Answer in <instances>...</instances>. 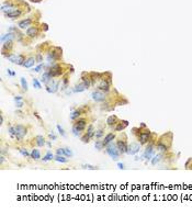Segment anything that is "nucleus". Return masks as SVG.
<instances>
[{"instance_id": "nucleus-12", "label": "nucleus", "mask_w": 192, "mask_h": 214, "mask_svg": "<svg viewBox=\"0 0 192 214\" xmlns=\"http://www.w3.org/2000/svg\"><path fill=\"white\" fill-rule=\"evenodd\" d=\"M113 138H114V134H113V133H109V134L104 137V140H103V145H104V146L109 145V144L113 141Z\"/></svg>"}, {"instance_id": "nucleus-20", "label": "nucleus", "mask_w": 192, "mask_h": 214, "mask_svg": "<svg viewBox=\"0 0 192 214\" xmlns=\"http://www.w3.org/2000/svg\"><path fill=\"white\" fill-rule=\"evenodd\" d=\"M24 56L23 55H16V63L14 64L16 65H23L24 64Z\"/></svg>"}, {"instance_id": "nucleus-24", "label": "nucleus", "mask_w": 192, "mask_h": 214, "mask_svg": "<svg viewBox=\"0 0 192 214\" xmlns=\"http://www.w3.org/2000/svg\"><path fill=\"white\" fill-rule=\"evenodd\" d=\"M13 38V34L12 33H8V34H6L4 36H2L1 37V41L2 42H4V41H11Z\"/></svg>"}, {"instance_id": "nucleus-34", "label": "nucleus", "mask_w": 192, "mask_h": 214, "mask_svg": "<svg viewBox=\"0 0 192 214\" xmlns=\"http://www.w3.org/2000/svg\"><path fill=\"white\" fill-rule=\"evenodd\" d=\"M160 158H161V155H157V156H155V158L153 159V161H151V164L153 165H156L158 161L160 160Z\"/></svg>"}, {"instance_id": "nucleus-14", "label": "nucleus", "mask_w": 192, "mask_h": 214, "mask_svg": "<svg viewBox=\"0 0 192 214\" xmlns=\"http://www.w3.org/2000/svg\"><path fill=\"white\" fill-rule=\"evenodd\" d=\"M31 24V19H26V20H23L21 22L19 23V28L20 29H25L28 26Z\"/></svg>"}, {"instance_id": "nucleus-11", "label": "nucleus", "mask_w": 192, "mask_h": 214, "mask_svg": "<svg viewBox=\"0 0 192 214\" xmlns=\"http://www.w3.org/2000/svg\"><path fill=\"white\" fill-rule=\"evenodd\" d=\"M36 62V58H34V57H30L29 59H26L25 62H24V64H23V66L25 68H31L34 65V63Z\"/></svg>"}, {"instance_id": "nucleus-38", "label": "nucleus", "mask_w": 192, "mask_h": 214, "mask_svg": "<svg viewBox=\"0 0 192 214\" xmlns=\"http://www.w3.org/2000/svg\"><path fill=\"white\" fill-rule=\"evenodd\" d=\"M157 147H158V148H159V149L161 150V152H163V150H166V149H167V146H166V145H163L161 143L158 144V145H157Z\"/></svg>"}, {"instance_id": "nucleus-27", "label": "nucleus", "mask_w": 192, "mask_h": 214, "mask_svg": "<svg viewBox=\"0 0 192 214\" xmlns=\"http://www.w3.org/2000/svg\"><path fill=\"white\" fill-rule=\"evenodd\" d=\"M20 81H21V85H22V88H23V90L24 91H26L28 90V82H26V80H25V78H21L20 79Z\"/></svg>"}, {"instance_id": "nucleus-36", "label": "nucleus", "mask_w": 192, "mask_h": 214, "mask_svg": "<svg viewBox=\"0 0 192 214\" xmlns=\"http://www.w3.org/2000/svg\"><path fill=\"white\" fill-rule=\"evenodd\" d=\"M33 86L35 87L36 89H40V88H41V85H40L37 79H33Z\"/></svg>"}, {"instance_id": "nucleus-43", "label": "nucleus", "mask_w": 192, "mask_h": 214, "mask_svg": "<svg viewBox=\"0 0 192 214\" xmlns=\"http://www.w3.org/2000/svg\"><path fill=\"white\" fill-rule=\"evenodd\" d=\"M102 134H103V131H102V130H99V131L97 132V134H96V137H97V138H99L100 136H102Z\"/></svg>"}, {"instance_id": "nucleus-44", "label": "nucleus", "mask_w": 192, "mask_h": 214, "mask_svg": "<svg viewBox=\"0 0 192 214\" xmlns=\"http://www.w3.org/2000/svg\"><path fill=\"white\" fill-rule=\"evenodd\" d=\"M42 61H43V57H42L41 54H38L37 56H36V62H37V63H41Z\"/></svg>"}, {"instance_id": "nucleus-9", "label": "nucleus", "mask_w": 192, "mask_h": 214, "mask_svg": "<svg viewBox=\"0 0 192 214\" xmlns=\"http://www.w3.org/2000/svg\"><path fill=\"white\" fill-rule=\"evenodd\" d=\"M42 82L45 83V85H48V82L52 80V76L49 75V73L48 71H46V73L43 74V76H42Z\"/></svg>"}, {"instance_id": "nucleus-42", "label": "nucleus", "mask_w": 192, "mask_h": 214, "mask_svg": "<svg viewBox=\"0 0 192 214\" xmlns=\"http://www.w3.org/2000/svg\"><path fill=\"white\" fill-rule=\"evenodd\" d=\"M43 67H44L43 65H38L37 67H36V68H34L33 70H34V71H36V73H40V71H41L42 69H43Z\"/></svg>"}, {"instance_id": "nucleus-49", "label": "nucleus", "mask_w": 192, "mask_h": 214, "mask_svg": "<svg viewBox=\"0 0 192 214\" xmlns=\"http://www.w3.org/2000/svg\"><path fill=\"white\" fill-rule=\"evenodd\" d=\"M49 137H51L52 140H54V141H55V140H56V136H55L54 134H49Z\"/></svg>"}, {"instance_id": "nucleus-18", "label": "nucleus", "mask_w": 192, "mask_h": 214, "mask_svg": "<svg viewBox=\"0 0 192 214\" xmlns=\"http://www.w3.org/2000/svg\"><path fill=\"white\" fill-rule=\"evenodd\" d=\"M21 16V11L20 10H14V11H12V12H10L7 14V16L8 18H18V16Z\"/></svg>"}, {"instance_id": "nucleus-48", "label": "nucleus", "mask_w": 192, "mask_h": 214, "mask_svg": "<svg viewBox=\"0 0 192 214\" xmlns=\"http://www.w3.org/2000/svg\"><path fill=\"white\" fill-rule=\"evenodd\" d=\"M118 168H120V169H123V168H124L123 164H121V163H118Z\"/></svg>"}, {"instance_id": "nucleus-45", "label": "nucleus", "mask_w": 192, "mask_h": 214, "mask_svg": "<svg viewBox=\"0 0 192 214\" xmlns=\"http://www.w3.org/2000/svg\"><path fill=\"white\" fill-rule=\"evenodd\" d=\"M16 107H18V108H21V107L23 106L22 100H21V101H16Z\"/></svg>"}, {"instance_id": "nucleus-21", "label": "nucleus", "mask_w": 192, "mask_h": 214, "mask_svg": "<svg viewBox=\"0 0 192 214\" xmlns=\"http://www.w3.org/2000/svg\"><path fill=\"white\" fill-rule=\"evenodd\" d=\"M11 46H12V41H6V43L2 46V53H4L6 49H10Z\"/></svg>"}, {"instance_id": "nucleus-23", "label": "nucleus", "mask_w": 192, "mask_h": 214, "mask_svg": "<svg viewBox=\"0 0 192 214\" xmlns=\"http://www.w3.org/2000/svg\"><path fill=\"white\" fill-rule=\"evenodd\" d=\"M31 157H32L33 159H38L40 157H41V155H40V152H38L37 149H33L32 153H31Z\"/></svg>"}, {"instance_id": "nucleus-16", "label": "nucleus", "mask_w": 192, "mask_h": 214, "mask_svg": "<svg viewBox=\"0 0 192 214\" xmlns=\"http://www.w3.org/2000/svg\"><path fill=\"white\" fill-rule=\"evenodd\" d=\"M35 141H36V144H37V146H40V147H43V146L45 145V140H44V137H43V136H41V135L36 136Z\"/></svg>"}, {"instance_id": "nucleus-17", "label": "nucleus", "mask_w": 192, "mask_h": 214, "mask_svg": "<svg viewBox=\"0 0 192 214\" xmlns=\"http://www.w3.org/2000/svg\"><path fill=\"white\" fill-rule=\"evenodd\" d=\"M153 146H148L147 148H146V150H145V154H144V157L146 158V159H149L151 156V154H153Z\"/></svg>"}, {"instance_id": "nucleus-41", "label": "nucleus", "mask_w": 192, "mask_h": 214, "mask_svg": "<svg viewBox=\"0 0 192 214\" xmlns=\"http://www.w3.org/2000/svg\"><path fill=\"white\" fill-rule=\"evenodd\" d=\"M20 153L22 154L23 156H25V157L29 156V153H28V152H26V149H24V148H21V149H20Z\"/></svg>"}, {"instance_id": "nucleus-31", "label": "nucleus", "mask_w": 192, "mask_h": 214, "mask_svg": "<svg viewBox=\"0 0 192 214\" xmlns=\"http://www.w3.org/2000/svg\"><path fill=\"white\" fill-rule=\"evenodd\" d=\"M51 159H53V154H52L51 152H48V153L46 154V156L43 158V160H44V161H46V160H51Z\"/></svg>"}, {"instance_id": "nucleus-30", "label": "nucleus", "mask_w": 192, "mask_h": 214, "mask_svg": "<svg viewBox=\"0 0 192 214\" xmlns=\"http://www.w3.org/2000/svg\"><path fill=\"white\" fill-rule=\"evenodd\" d=\"M86 134H88L90 137H92V136H93V134H94V131H93V126H92V125H90V126H89V128H88V131H87Z\"/></svg>"}, {"instance_id": "nucleus-37", "label": "nucleus", "mask_w": 192, "mask_h": 214, "mask_svg": "<svg viewBox=\"0 0 192 214\" xmlns=\"http://www.w3.org/2000/svg\"><path fill=\"white\" fill-rule=\"evenodd\" d=\"M82 168H85V169H92V170L97 169V167L91 166V165H83V166H82Z\"/></svg>"}, {"instance_id": "nucleus-32", "label": "nucleus", "mask_w": 192, "mask_h": 214, "mask_svg": "<svg viewBox=\"0 0 192 214\" xmlns=\"http://www.w3.org/2000/svg\"><path fill=\"white\" fill-rule=\"evenodd\" d=\"M80 130L78 128H77L76 125H74V128H73V133H74V135H76V136H78V135L80 134Z\"/></svg>"}, {"instance_id": "nucleus-51", "label": "nucleus", "mask_w": 192, "mask_h": 214, "mask_svg": "<svg viewBox=\"0 0 192 214\" xmlns=\"http://www.w3.org/2000/svg\"><path fill=\"white\" fill-rule=\"evenodd\" d=\"M34 115H35V116H36V118L38 119V120H41V118H40V116H38V114H37V113H36V112H35V113H34Z\"/></svg>"}, {"instance_id": "nucleus-25", "label": "nucleus", "mask_w": 192, "mask_h": 214, "mask_svg": "<svg viewBox=\"0 0 192 214\" xmlns=\"http://www.w3.org/2000/svg\"><path fill=\"white\" fill-rule=\"evenodd\" d=\"M80 114H81V111H80V110H76V111H74L70 114V119L71 120H75V119H77Z\"/></svg>"}, {"instance_id": "nucleus-19", "label": "nucleus", "mask_w": 192, "mask_h": 214, "mask_svg": "<svg viewBox=\"0 0 192 214\" xmlns=\"http://www.w3.org/2000/svg\"><path fill=\"white\" fill-rule=\"evenodd\" d=\"M76 126L79 128L80 131H83L85 128H86V121H85V120H80V121H78L76 123Z\"/></svg>"}, {"instance_id": "nucleus-8", "label": "nucleus", "mask_w": 192, "mask_h": 214, "mask_svg": "<svg viewBox=\"0 0 192 214\" xmlns=\"http://www.w3.org/2000/svg\"><path fill=\"white\" fill-rule=\"evenodd\" d=\"M116 146H118V149L120 153H126V150H127V146H126V144L125 142H122V141H118V144H116Z\"/></svg>"}, {"instance_id": "nucleus-46", "label": "nucleus", "mask_w": 192, "mask_h": 214, "mask_svg": "<svg viewBox=\"0 0 192 214\" xmlns=\"http://www.w3.org/2000/svg\"><path fill=\"white\" fill-rule=\"evenodd\" d=\"M57 155H64V149H57Z\"/></svg>"}, {"instance_id": "nucleus-26", "label": "nucleus", "mask_w": 192, "mask_h": 214, "mask_svg": "<svg viewBox=\"0 0 192 214\" xmlns=\"http://www.w3.org/2000/svg\"><path fill=\"white\" fill-rule=\"evenodd\" d=\"M55 160H56V161H59V163H67L68 161L67 158H65V157L61 156V155H57V156L55 157Z\"/></svg>"}, {"instance_id": "nucleus-33", "label": "nucleus", "mask_w": 192, "mask_h": 214, "mask_svg": "<svg viewBox=\"0 0 192 214\" xmlns=\"http://www.w3.org/2000/svg\"><path fill=\"white\" fill-rule=\"evenodd\" d=\"M82 80H83V85L88 88V87L90 86V81H89V78H87V77H82Z\"/></svg>"}, {"instance_id": "nucleus-13", "label": "nucleus", "mask_w": 192, "mask_h": 214, "mask_svg": "<svg viewBox=\"0 0 192 214\" xmlns=\"http://www.w3.org/2000/svg\"><path fill=\"white\" fill-rule=\"evenodd\" d=\"M148 137H149V132H144V133H142L141 135H139V141H141L142 144L146 143V142L148 141Z\"/></svg>"}, {"instance_id": "nucleus-50", "label": "nucleus", "mask_w": 192, "mask_h": 214, "mask_svg": "<svg viewBox=\"0 0 192 214\" xmlns=\"http://www.w3.org/2000/svg\"><path fill=\"white\" fill-rule=\"evenodd\" d=\"M0 158H1V159H0V160H1V164H2L3 161H4V157H3V156H1V157H0Z\"/></svg>"}, {"instance_id": "nucleus-7", "label": "nucleus", "mask_w": 192, "mask_h": 214, "mask_svg": "<svg viewBox=\"0 0 192 214\" xmlns=\"http://www.w3.org/2000/svg\"><path fill=\"white\" fill-rule=\"evenodd\" d=\"M1 10H2V12H4L6 14H8V13L12 12V11H14V10H16V9L12 6V4H10V3H6V4H3V6L1 7Z\"/></svg>"}, {"instance_id": "nucleus-6", "label": "nucleus", "mask_w": 192, "mask_h": 214, "mask_svg": "<svg viewBox=\"0 0 192 214\" xmlns=\"http://www.w3.org/2000/svg\"><path fill=\"white\" fill-rule=\"evenodd\" d=\"M109 88H110V82H109V81H108L106 79L101 80V82L99 83V89L101 90V91L108 92V91H109Z\"/></svg>"}, {"instance_id": "nucleus-5", "label": "nucleus", "mask_w": 192, "mask_h": 214, "mask_svg": "<svg viewBox=\"0 0 192 214\" xmlns=\"http://www.w3.org/2000/svg\"><path fill=\"white\" fill-rule=\"evenodd\" d=\"M91 97H92V99L94 100V101H97V102H102V101H104V100H106V97H104V95H103V93H101V92H98V91L91 93Z\"/></svg>"}, {"instance_id": "nucleus-39", "label": "nucleus", "mask_w": 192, "mask_h": 214, "mask_svg": "<svg viewBox=\"0 0 192 214\" xmlns=\"http://www.w3.org/2000/svg\"><path fill=\"white\" fill-rule=\"evenodd\" d=\"M57 130H58V132L61 133V136H65V132H64V130H63V128H61V125H57Z\"/></svg>"}, {"instance_id": "nucleus-4", "label": "nucleus", "mask_w": 192, "mask_h": 214, "mask_svg": "<svg viewBox=\"0 0 192 214\" xmlns=\"http://www.w3.org/2000/svg\"><path fill=\"white\" fill-rule=\"evenodd\" d=\"M139 150V144H136V143H132L130 146L127 147V150H126V153L130 154V155H134L136 154Z\"/></svg>"}, {"instance_id": "nucleus-47", "label": "nucleus", "mask_w": 192, "mask_h": 214, "mask_svg": "<svg viewBox=\"0 0 192 214\" xmlns=\"http://www.w3.org/2000/svg\"><path fill=\"white\" fill-rule=\"evenodd\" d=\"M14 100H16V101H21V100H22V97H21V96L14 97Z\"/></svg>"}, {"instance_id": "nucleus-40", "label": "nucleus", "mask_w": 192, "mask_h": 214, "mask_svg": "<svg viewBox=\"0 0 192 214\" xmlns=\"http://www.w3.org/2000/svg\"><path fill=\"white\" fill-rule=\"evenodd\" d=\"M126 126V124H124V125H122V124H118L116 128H115V131H122L123 128Z\"/></svg>"}, {"instance_id": "nucleus-1", "label": "nucleus", "mask_w": 192, "mask_h": 214, "mask_svg": "<svg viewBox=\"0 0 192 214\" xmlns=\"http://www.w3.org/2000/svg\"><path fill=\"white\" fill-rule=\"evenodd\" d=\"M106 153L113 160H118L120 157V152L118 149V146H115L114 144H110L106 148Z\"/></svg>"}, {"instance_id": "nucleus-10", "label": "nucleus", "mask_w": 192, "mask_h": 214, "mask_svg": "<svg viewBox=\"0 0 192 214\" xmlns=\"http://www.w3.org/2000/svg\"><path fill=\"white\" fill-rule=\"evenodd\" d=\"M37 33H38V30L36 29V28H34V26L29 28L28 31H26V34H28L29 36H31V37H35V36L37 35Z\"/></svg>"}, {"instance_id": "nucleus-28", "label": "nucleus", "mask_w": 192, "mask_h": 214, "mask_svg": "<svg viewBox=\"0 0 192 214\" xmlns=\"http://www.w3.org/2000/svg\"><path fill=\"white\" fill-rule=\"evenodd\" d=\"M104 146L103 145V141H97L96 142V144H94V147H96L97 149H102V147Z\"/></svg>"}, {"instance_id": "nucleus-35", "label": "nucleus", "mask_w": 192, "mask_h": 214, "mask_svg": "<svg viewBox=\"0 0 192 214\" xmlns=\"http://www.w3.org/2000/svg\"><path fill=\"white\" fill-rule=\"evenodd\" d=\"M90 138H91V137H90L89 135H88V134H86L85 136H82V137H81V141H82L83 143H88V142L90 141Z\"/></svg>"}, {"instance_id": "nucleus-15", "label": "nucleus", "mask_w": 192, "mask_h": 214, "mask_svg": "<svg viewBox=\"0 0 192 214\" xmlns=\"http://www.w3.org/2000/svg\"><path fill=\"white\" fill-rule=\"evenodd\" d=\"M87 87L83 85V83H79V85H77V86H75L74 88V91L75 92H82V91H85L86 90Z\"/></svg>"}, {"instance_id": "nucleus-22", "label": "nucleus", "mask_w": 192, "mask_h": 214, "mask_svg": "<svg viewBox=\"0 0 192 214\" xmlns=\"http://www.w3.org/2000/svg\"><path fill=\"white\" fill-rule=\"evenodd\" d=\"M106 123L109 125H113L116 123V116H114V115H111V116H109L108 118V120H106Z\"/></svg>"}, {"instance_id": "nucleus-2", "label": "nucleus", "mask_w": 192, "mask_h": 214, "mask_svg": "<svg viewBox=\"0 0 192 214\" xmlns=\"http://www.w3.org/2000/svg\"><path fill=\"white\" fill-rule=\"evenodd\" d=\"M14 131H16V138L18 141H21L26 134V128L22 125H16L14 126Z\"/></svg>"}, {"instance_id": "nucleus-52", "label": "nucleus", "mask_w": 192, "mask_h": 214, "mask_svg": "<svg viewBox=\"0 0 192 214\" xmlns=\"http://www.w3.org/2000/svg\"><path fill=\"white\" fill-rule=\"evenodd\" d=\"M1 124H3V116H2V114H1Z\"/></svg>"}, {"instance_id": "nucleus-3", "label": "nucleus", "mask_w": 192, "mask_h": 214, "mask_svg": "<svg viewBox=\"0 0 192 214\" xmlns=\"http://www.w3.org/2000/svg\"><path fill=\"white\" fill-rule=\"evenodd\" d=\"M48 73H49V75H51L52 77H55V76H59L61 74V68L59 65H53L52 66V68L48 70Z\"/></svg>"}, {"instance_id": "nucleus-29", "label": "nucleus", "mask_w": 192, "mask_h": 214, "mask_svg": "<svg viewBox=\"0 0 192 214\" xmlns=\"http://www.w3.org/2000/svg\"><path fill=\"white\" fill-rule=\"evenodd\" d=\"M64 155L66 157H71L73 156V152L69 148H64Z\"/></svg>"}]
</instances>
